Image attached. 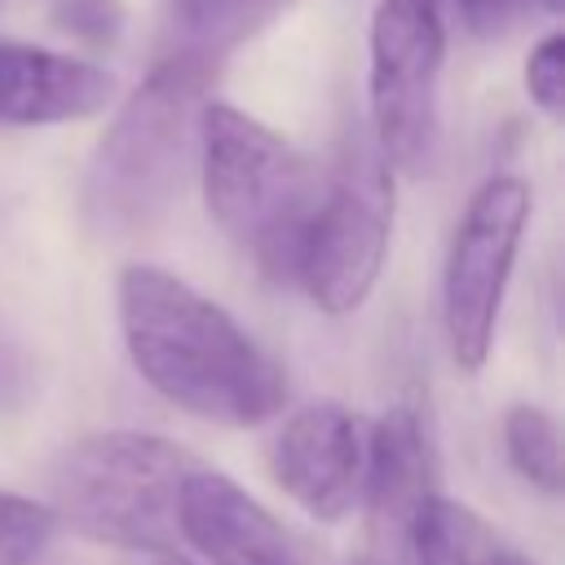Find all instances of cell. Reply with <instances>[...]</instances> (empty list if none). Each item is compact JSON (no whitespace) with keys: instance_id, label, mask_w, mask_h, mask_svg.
<instances>
[{"instance_id":"obj_1","label":"cell","mask_w":565,"mask_h":565,"mask_svg":"<svg viewBox=\"0 0 565 565\" xmlns=\"http://www.w3.org/2000/svg\"><path fill=\"white\" fill-rule=\"evenodd\" d=\"M119 327L137 375L207 424L252 428L282 411V366L203 291L159 265L119 274Z\"/></svg>"},{"instance_id":"obj_2","label":"cell","mask_w":565,"mask_h":565,"mask_svg":"<svg viewBox=\"0 0 565 565\" xmlns=\"http://www.w3.org/2000/svg\"><path fill=\"white\" fill-rule=\"evenodd\" d=\"M207 79L212 66L163 57L119 106L79 185V212L97 238H137L168 212L199 137Z\"/></svg>"},{"instance_id":"obj_3","label":"cell","mask_w":565,"mask_h":565,"mask_svg":"<svg viewBox=\"0 0 565 565\" xmlns=\"http://www.w3.org/2000/svg\"><path fill=\"white\" fill-rule=\"evenodd\" d=\"M194 146L212 221L252 252L265 278L296 282L322 203V177L274 128L230 102H203Z\"/></svg>"},{"instance_id":"obj_4","label":"cell","mask_w":565,"mask_h":565,"mask_svg":"<svg viewBox=\"0 0 565 565\" xmlns=\"http://www.w3.org/2000/svg\"><path fill=\"white\" fill-rule=\"evenodd\" d=\"M194 468L199 459L168 437L93 433L53 468V516L106 547L177 556L181 486Z\"/></svg>"},{"instance_id":"obj_5","label":"cell","mask_w":565,"mask_h":565,"mask_svg":"<svg viewBox=\"0 0 565 565\" xmlns=\"http://www.w3.org/2000/svg\"><path fill=\"white\" fill-rule=\"evenodd\" d=\"M388 225H393V177L371 141L366 128H353L340 146V159L331 177H322V203L309 225L296 287L322 309V313H353L388 252Z\"/></svg>"},{"instance_id":"obj_6","label":"cell","mask_w":565,"mask_h":565,"mask_svg":"<svg viewBox=\"0 0 565 565\" xmlns=\"http://www.w3.org/2000/svg\"><path fill=\"white\" fill-rule=\"evenodd\" d=\"M441 62L446 18L441 0H380L371 13V141L384 163L419 177L441 141Z\"/></svg>"},{"instance_id":"obj_7","label":"cell","mask_w":565,"mask_h":565,"mask_svg":"<svg viewBox=\"0 0 565 565\" xmlns=\"http://www.w3.org/2000/svg\"><path fill=\"white\" fill-rule=\"evenodd\" d=\"M525 221H530V190L512 172L490 177L459 216L441 274V322L459 371H481L490 358Z\"/></svg>"},{"instance_id":"obj_8","label":"cell","mask_w":565,"mask_h":565,"mask_svg":"<svg viewBox=\"0 0 565 565\" xmlns=\"http://www.w3.org/2000/svg\"><path fill=\"white\" fill-rule=\"evenodd\" d=\"M269 468L313 521H344L366 486V424L340 402L300 406L278 428Z\"/></svg>"},{"instance_id":"obj_9","label":"cell","mask_w":565,"mask_h":565,"mask_svg":"<svg viewBox=\"0 0 565 565\" xmlns=\"http://www.w3.org/2000/svg\"><path fill=\"white\" fill-rule=\"evenodd\" d=\"M437 499L433 446L411 406L384 411L366 428V486L362 503L371 508V530L380 547L402 565L415 547L419 521Z\"/></svg>"},{"instance_id":"obj_10","label":"cell","mask_w":565,"mask_h":565,"mask_svg":"<svg viewBox=\"0 0 565 565\" xmlns=\"http://www.w3.org/2000/svg\"><path fill=\"white\" fill-rule=\"evenodd\" d=\"M181 543L207 565H300L287 530L238 481L216 468H194L181 486Z\"/></svg>"},{"instance_id":"obj_11","label":"cell","mask_w":565,"mask_h":565,"mask_svg":"<svg viewBox=\"0 0 565 565\" xmlns=\"http://www.w3.org/2000/svg\"><path fill=\"white\" fill-rule=\"evenodd\" d=\"M106 102V71L53 49L0 40V124H71L97 115Z\"/></svg>"},{"instance_id":"obj_12","label":"cell","mask_w":565,"mask_h":565,"mask_svg":"<svg viewBox=\"0 0 565 565\" xmlns=\"http://www.w3.org/2000/svg\"><path fill=\"white\" fill-rule=\"evenodd\" d=\"M282 4L287 0H159L168 57H194L216 71V62Z\"/></svg>"},{"instance_id":"obj_13","label":"cell","mask_w":565,"mask_h":565,"mask_svg":"<svg viewBox=\"0 0 565 565\" xmlns=\"http://www.w3.org/2000/svg\"><path fill=\"white\" fill-rule=\"evenodd\" d=\"M503 450H508V463L516 468V477H525L530 486H539L543 494H556L561 490V433H556V419L539 406H512L503 415Z\"/></svg>"},{"instance_id":"obj_14","label":"cell","mask_w":565,"mask_h":565,"mask_svg":"<svg viewBox=\"0 0 565 565\" xmlns=\"http://www.w3.org/2000/svg\"><path fill=\"white\" fill-rule=\"evenodd\" d=\"M57 530L62 525L49 503L0 490V565H40Z\"/></svg>"},{"instance_id":"obj_15","label":"cell","mask_w":565,"mask_h":565,"mask_svg":"<svg viewBox=\"0 0 565 565\" xmlns=\"http://www.w3.org/2000/svg\"><path fill=\"white\" fill-rule=\"evenodd\" d=\"M53 26L84 44H110L124 31L119 0H53Z\"/></svg>"},{"instance_id":"obj_16","label":"cell","mask_w":565,"mask_h":565,"mask_svg":"<svg viewBox=\"0 0 565 565\" xmlns=\"http://www.w3.org/2000/svg\"><path fill=\"white\" fill-rule=\"evenodd\" d=\"M525 88L543 115H561V88H565V40L543 35L525 57Z\"/></svg>"},{"instance_id":"obj_17","label":"cell","mask_w":565,"mask_h":565,"mask_svg":"<svg viewBox=\"0 0 565 565\" xmlns=\"http://www.w3.org/2000/svg\"><path fill=\"white\" fill-rule=\"evenodd\" d=\"M459 4V18L472 35L490 40V35H503L530 4H543V9H561V0H455Z\"/></svg>"},{"instance_id":"obj_18","label":"cell","mask_w":565,"mask_h":565,"mask_svg":"<svg viewBox=\"0 0 565 565\" xmlns=\"http://www.w3.org/2000/svg\"><path fill=\"white\" fill-rule=\"evenodd\" d=\"M18 397H22V371H18V362L0 349V411H9Z\"/></svg>"},{"instance_id":"obj_19","label":"cell","mask_w":565,"mask_h":565,"mask_svg":"<svg viewBox=\"0 0 565 565\" xmlns=\"http://www.w3.org/2000/svg\"><path fill=\"white\" fill-rule=\"evenodd\" d=\"M494 565H534V561H530V556H521L516 547H508V543H503V552L494 556Z\"/></svg>"},{"instance_id":"obj_20","label":"cell","mask_w":565,"mask_h":565,"mask_svg":"<svg viewBox=\"0 0 565 565\" xmlns=\"http://www.w3.org/2000/svg\"><path fill=\"white\" fill-rule=\"evenodd\" d=\"M159 565H194V561H185V556H163Z\"/></svg>"},{"instance_id":"obj_21","label":"cell","mask_w":565,"mask_h":565,"mask_svg":"<svg viewBox=\"0 0 565 565\" xmlns=\"http://www.w3.org/2000/svg\"><path fill=\"white\" fill-rule=\"evenodd\" d=\"M402 565H424V561H419V556H406V561H402Z\"/></svg>"},{"instance_id":"obj_22","label":"cell","mask_w":565,"mask_h":565,"mask_svg":"<svg viewBox=\"0 0 565 565\" xmlns=\"http://www.w3.org/2000/svg\"><path fill=\"white\" fill-rule=\"evenodd\" d=\"M353 565H371V561H353Z\"/></svg>"}]
</instances>
